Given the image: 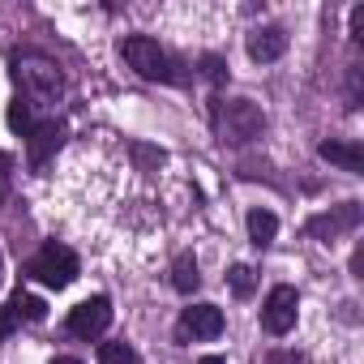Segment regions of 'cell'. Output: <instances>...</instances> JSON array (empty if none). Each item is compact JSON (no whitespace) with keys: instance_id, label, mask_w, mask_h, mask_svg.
<instances>
[{"instance_id":"obj_1","label":"cell","mask_w":364,"mask_h":364,"mask_svg":"<svg viewBox=\"0 0 364 364\" xmlns=\"http://www.w3.org/2000/svg\"><path fill=\"white\" fill-rule=\"evenodd\" d=\"M14 82H18V90H22V99H26L31 107H52V103H60V95H65V73H60V65H56L52 56H39V52L14 56Z\"/></svg>"},{"instance_id":"obj_2","label":"cell","mask_w":364,"mask_h":364,"mask_svg":"<svg viewBox=\"0 0 364 364\" xmlns=\"http://www.w3.org/2000/svg\"><path fill=\"white\" fill-rule=\"evenodd\" d=\"M210 120H215L219 141H232V146H245V141L262 137V129H266V112L253 99H215Z\"/></svg>"},{"instance_id":"obj_3","label":"cell","mask_w":364,"mask_h":364,"mask_svg":"<svg viewBox=\"0 0 364 364\" xmlns=\"http://www.w3.org/2000/svg\"><path fill=\"white\" fill-rule=\"evenodd\" d=\"M120 56H124L129 69H133L137 77H146V82H185L180 65H176L154 39H146V35H129V39L120 43Z\"/></svg>"},{"instance_id":"obj_4","label":"cell","mask_w":364,"mask_h":364,"mask_svg":"<svg viewBox=\"0 0 364 364\" xmlns=\"http://www.w3.org/2000/svg\"><path fill=\"white\" fill-rule=\"evenodd\" d=\"M26 270H31L43 287H56V291H60V287H69V283L77 279V253H73L69 245H56V240H52V245H43V249L31 257Z\"/></svg>"},{"instance_id":"obj_5","label":"cell","mask_w":364,"mask_h":364,"mask_svg":"<svg viewBox=\"0 0 364 364\" xmlns=\"http://www.w3.org/2000/svg\"><path fill=\"white\" fill-rule=\"evenodd\" d=\"M176 334H180V343L219 338V334H223V309H215V304H193V309H185V313H180V321H176Z\"/></svg>"},{"instance_id":"obj_6","label":"cell","mask_w":364,"mask_h":364,"mask_svg":"<svg viewBox=\"0 0 364 364\" xmlns=\"http://www.w3.org/2000/svg\"><path fill=\"white\" fill-rule=\"evenodd\" d=\"M296 309H300V296H296V287L279 283V287L266 296V304H262V326H266L270 334H287V330L296 326Z\"/></svg>"},{"instance_id":"obj_7","label":"cell","mask_w":364,"mask_h":364,"mask_svg":"<svg viewBox=\"0 0 364 364\" xmlns=\"http://www.w3.org/2000/svg\"><path fill=\"white\" fill-rule=\"evenodd\" d=\"M107 326H112V300L107 296H90L69 313V334H77V338H99Z\"/></svg>"},{"instance_id":"obj_8","label":"cell","mask_w":364,"mask_h":364,"mask_svg":"<svg viewBox=\"0 0 364 364\" xmlns=\"http://www.w3.org/2000/svg\"><path fill=\"white\" fill-rule=\"evenodd\" d=\"M355 228H360V202H343L338 210L309 219V232H313L317 240H334L338 232H355Z\"/></svg>"},{"instance_id":"obj_9","label":"cell","mask_w":364,"mask_h":364,"mask_svg":"<svg viewBox=\"0 0 364 364\" xmlns=\"http://www.w3.org/2000/svg\"><path fill=\"white\" fill-rule=\"evenodd\" d=\"M245 48H249L253 60L270 65V60H279V56L287 52V31H283V26H257V31H249Z\"/></svg>"},{"instance_id":"obj_10","label":"cell","mask_w":364,"mask_h":364,"mask_svg":"<svg viewBox=\"0 0 364 364\" xmlns=\"http://www.w3.org/2000/svg\"><path fill=\"white\" fill-rule=\"evenodd\" d=\"M26 141H31V163H35V167H43V163H48V154H56V150H60L65 129H60L56 120H43V124H35V133H31Z\"/></svg>"},{"instance_id":"obj_11","label":"cell","mask_w":364,"mask_h":364,"mask_svg":"<svg viewBox=\"0 0 364 364\" xmlns=\"http://www.w3.org/2000/svg\"><path fill=\"white\" fill-rule=\"evenodd\" d=\"M326 163H334V167H343V171H351V176H360L364 171V146L360 141H321V150H317Z\"/></svg>"},{"instance_id":"obj_12","label":"cell","mask_w":364,"mask_h":364,"mask_svg":"<svg viewBox=\"0 0 364 364\" xmlns=\"http://www.w3.org/2000/svg\"><path fill=\"white\" fill-rule=\"evenodd\" d=\"M171 287L185 291V296H193V291L202 287V274H198L193 253H180V257H176V266H171Z\"/></svg>"},{"instance_id":"obj_13","label":"cell","mask_w":364,"mask_h":364,"mask_svg":"<svg viewBox=\"0 0 364 364\" xmlns=\"http://www.w3.org/2000/svg\"><path fill=\"white\" fill-rule=\"evenodd\" d=\"M274 232H279V219H274L270 210H249V240H253L257 249H266V245L274 240Z\"/></svg>"},{"instance_id":"obj_14","label":"cell","mask_w":364,"mask_h":364,"mask_svg":"<svg viewBox=\"0 0 364 364\" xmlns=\"http://www.w3.org/2000/svg\"><path fill=\"white\" fill-rule=\"evenodd\" d=\"M9 313L14 317H26V321H43L48 317V304L39 300V296H31V291H14V300H9Z\"/></svg>"},{"instance_id":"obj_15","label":"cell","mask_w":364,"mask_h":364,"mask_svg":"<svg viewBox=\"0 0 364 364\" xmlns=\"http://www.w3.org/2000/svg\"><path fill=\"white\" fill-rule=\"evenodd\" d=\"M9 129H14V133H22V137H31V133H35V107H31L22 95L9 103Z\"/></svg>"},{"instance_id":"obj_16","label":"cell","mask_w":364,"mask_h":364,"mask_svg":"<svg viewBox=\"0 0 364 364\" xmlns=\"http://www.w3.org/2000/svg\"><path fill=\"white\" fill-rule=\"evenodd\" d=\"M99 364H137V351L129 343H99Z\"/></svg>"},{"instance_id":"obj_17","label":"cell","mask_w":364,"mask_h":364,"mask_svg":"<svg viewBox=\"0 0 364 364\" xmlns=\"http://www.w3.org/2000/svg\"><path fill=\"white\" fill-rule=\"evenodd\" d=\"M202 77L215 82V86H223L228 82V60L223 56H202Z\"/></svg>"},{"instance_id":"obj_18","label":"cell","mask_w":364,"mask_h":364,"mask_svg":"<svg viewBox=\"0 0 364 364\" xmlns=\"http://www.w3.org/2000/svg\"><path fill=\"white\" fill-rule=\"evenodd\" d=\"M228 283H232V291H236V296H249V291H253V270H249V266H232Z\"/></svg>"},{"instance_id":"obj_19","label":"cell","mask_w":364,"mask_h":364,"mask_svg":"<svg viewBox=\"0 0 364 364\" xmlns=\"http://www.w3.org/2000/svg\"><path fill=\"white\" fill-rule=\"evenodd\" d=\"M9 189H14V159L0 150V202L9 198Z\"/></svg>"},{"instance_id":"obj_20","label":"cell","mask_w":364,"mask_h":364,"mask_svg":"<svg viewBox=\"0 0 364 364\" xmlns=\"http://www.w3.org/2000/svg\"><path fill=\"white\" fill-rule=\"evenodd\" d=\"M14 326H18V317L9 313V304H0V343H5V338L14 334Z\"/></svg>"},{"instance_id":"obj_21","label":"cell","mask_w":364,"mask_h":364,"mask_svg":"<svg viewBox=\"0 0 364 364\" xmlns=\"http://www.w3.org/2000/svg\"><path fill=\"white\" fill-rule=\"evenodd\" d=\"M351 39H364V5L351 9Z\"/></svg>"},{"instance_id":"obj_22","label":"cell","mask_w":364,"mask_h":364,"mask_svg":"<svg viewBox=\"0 0 364 364\" xmlns=\"http://www.w3.org/2000/svg\"><path fill=\"white\" fill-rule=\"evenodd\" d=\"M137 159H146V163H163V150H146V146H137Z\"/></svg>"},{"instance_id":"obj_23","label":"cell","mask_w":364,"mask_h":364,"mask_svg":"<svg viewBox=\"0 0 364 364\" xmlns=\"http://www.w3.org/2000/svg\"><path fill=\"white\" fill-rule=\"evenodd\" d=\"M198 364H228V360H223V355H202Z\"/></svg>"},{"instance_id":"obj_24","label":"cell","mask_w":364,"mask_h":364,"mask_svg":"<svg viewBox=\"0 0 364 364\" xmlns=\"http://www.w3.org/2000/svg\"><path fill=\"white\" fill-rule=\"evenodd\" d=\"M52 364H82V360H73V355H60V360H52Z\"/></svg>"}]
</instances>
